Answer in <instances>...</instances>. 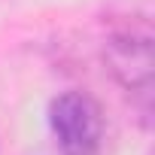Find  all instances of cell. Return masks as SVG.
Segmentation results:
<instances>
[{
    "label": "cell",
    "mask_w": 155,
    "mask_h": 155,
    "mask_svg": "<svg viewBox=\"0 0 155 155\" xmlns=\"http://www.w3.org/2000/svg\"><path fill=\"white\" fill-rule=\"evenodd\" d=\"M104 61L113 79L137 97L140 116L149 119L152 101V25L146 15H128L116 21L104 43Z\"/></svg>",
    "instance_id": "1"
},
{
    "label": "cell",
    "mask_w": 155,
    "mask_h": 155,
    "mask_svg": "<svg viewBox=\"0 0 155 155\" xmlns=\"http://www.w3.org/2000/svg\"><path fill=\"white\" fill-rule=\"evenodd\" d=\"M49 128L61 155H97L104 146V110L85 91H61L52 97Z\"/></svg>",
    "instance_id": "2"
}]
</instances>
